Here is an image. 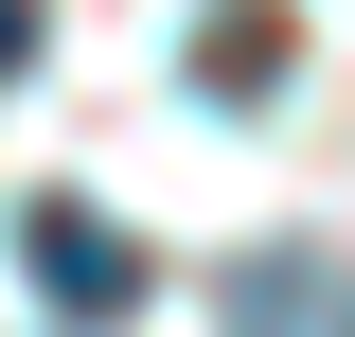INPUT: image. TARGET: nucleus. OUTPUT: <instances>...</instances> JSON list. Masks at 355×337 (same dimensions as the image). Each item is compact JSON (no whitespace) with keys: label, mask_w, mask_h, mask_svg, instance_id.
<instances>
[{"label":"nucleus","mask_w":355,"mask_h":337,"mask_svg":"<svg viewBox=\"0 0 355 337\" xmlns=\"http://www.w3.org/2000/svg\"><path fill=\"white\" fill-rule=\"evenodd\" d=\"M284 53H302V36H284L266 0H214V18H196V71H214L231 107H266V89H284Z\"/></svg>","instance_id":"nucleus-2"},{"label":"nucleus","mask_w":355,"mask_h":337,"mask_svg":"<svg viewBox=\"0 0 355 337\" xmlns=\"http://www.w3.org/2000/svg\"><path fill=\"white\" fill-rule=\"evenodd\" d=\"M18 71H36V0H0V89H18Z\"/></svg>","instance_id":"nucleus-3"},{"label":"nucleus","mask_w":355,"mask_h":337,"mask_svg":"<svg viewBox=\"0 0 355 337\" xmlns=\"http://www.w3.org/2000/svg\"><path fill=\"white\" fill-rule=\"evenodd\" d=\"M18 266H36L53 320H125V302H142V249H125L89 196H36V213H18Z\"/></svg>","instance_id":"nucleus-1"}]
</instances>
